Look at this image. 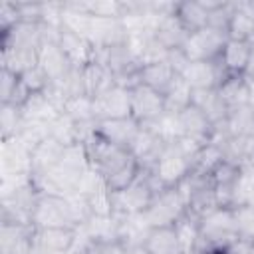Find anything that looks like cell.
Here are the masks:
<instances>
[{"label":"cell","instance_id":"1","mask_svg":"<svg viewBox=\"0 0 254 254\" xmlns=\"http://www.w3.org/2000/svg\"><path fill=\"white\" fill-rule=\"evenodd\" d=\"M145 173L149 175V181L157 192H161L163 189H177L190 173V157L181 149L177 141L167 143L159 161L151 171Z\"/></svg>","mask_w":254,"mask_h":254},{"label":"cell","instance_id":"2","mask_svg":"<svg viewBox=\"0 0 254 254\" xmlns=\"http://www.w3.org/2000/svg\"><path fill=\"white\" fill-rule=\"evenodd\" d=\"M236 242H238V234H236L232 208H216L198 220V244L194 250L232 246Z\"/></svg>","mask_w":254,"mask_h":254},{"label":"cell","instance_id":"3","mask_svg":"<svg viewBox=\"0 0 254 254\" xmlns=\"http://www.w3.org/2000/svg\"><path fill=\"white\" fill-rule=\"evenodd\" d=\"M85 153H87V161H89V169L95 171L101 179L113 175L115 171H119L121 167H125L133 155L129 149L113 145L109 141H105L103 137H99L97 133H93L85 143Z\"/></svg>","mask_w":254,"mask_h":254},{"label":"cell","instance_id":"4","mask_svg":"<svg viewBox=\"0 0 254 254\" xmlns=\"http://www.w3.org/2000/svg\"><path fill=\"white\" fill-rule=\"evenodd\" d=\"M157 190L149 181V175L143 171L141 177L127 187L121 192L111 194V206H113V214L117 218H133V216H141L147 212V208L151 206L153 198H155Z\"/></svg>","mask_w":254,"mask_h":254},{"label":"cell","instance_id":"5","mask_svg":"<svg viewBox=\"0 0 254 254\" xmlns=\"http://www.w3.org/2000/svg\"><path fill=\"white\" fill-rule=\"evenodd\" d=\"M185 210H187V206H185V200H183L179 189H163L161 192L155 194L147 212L141 214V220L147 228L169 226V224H175L185 214Z\"/></svg>","mask_w":254,"mask_h":254},{"label":"cell","instance_id":"6","mask_svg":"<svg viewBox=\"0 0 254 254\" xmlns=\"http://www.w3.org/2000/svg\"><path fill=\"white\" fill-rule=\"evenodd\" d=\"M226 40L228 38L224 32H218L206 26L202 30L190 32L181 50L189 62H212V60H218Z\"/></svg>","mask_w":254,"mask_h":254},{"label":"cell","instance_id":"7","mask_svg":"<svg viewBox=\"0 0 254 254\" xmlns=\"http://www.w3.org/2000/svg\"><path fill=\"white\" fill-rule=\"evenodd\" d=\"M38 67L48 75L52 85L64 83L73 73V69H77V67L71 65V62L67 60V56L64 54V50L60 48V44L56 40H44L40 44Z\"/></svg>","mask_w":254,"mask_h":254},{"label":"cell","instance_id":"8","mask_svg":"<svg viewBox=\"0 0 254 254\" xmlns=\"http://www.w3.org/2000/svg\"><path fill=\"white\" fill-rule=\"evenodd\" d=\"M167 113L165 95L157 93L155 89L139 83L131 89V117L139 121L143 127L155 123L159 117Z\"/></svg>","mask_w":254,"mask_h":254},{"label":"cell","instance_id":"9","mask_svg":"<svg viewBox=\"0 0 254 254\" xmlns=\"http://www.w3.org/2000/svg\"><path fill=\"white\" fill-rule=\"evenodd\" d=\"M93 111L97 121L131 117V89L113 83L109 89H105L93 99Z\"/></svg>","mask_w":254,"mask_h":254},{"label":"cell","instance_id":"10","mask_svg":"<svg viewBox=\"0 0 254 254\" xmlns=\"http://www.w3.org/2000/svg\"><path fill=\"white\" fill-rule=\"evenodd\" d=\"M79 238L77 228H34L32 244L42 254H69Z\"/></svg>","mask_w":254,"mask_h":254},{"label":"cell","instance_id":"11","mask_svg":"<svg viewBox=\"0 0 254 254\" xmlns=\"http://www.w3.org/2000/svg\"><path fill=\"white\" fill-rule=\"evenodd\" d=\"M60 48L64 50V54L67 56V60L71 62L73 67L81 69L83 65H87L89 62H93V52L95 46L91 44V40L67 26H64L60 22V30H58V40Z\"/></svg>","mask_w":254,"mask_h":254},{"label":"cell","instance_id":"12","mask_svg":"<svg viewBox=\"0 0 254 254\" xmlns=\"http://www.w3.org/2000/svg\"><path fill=\"white\" fill-rule=\"evenodd\" d=\"M143 125L133 117H117V119H101L95 123V133L105 141L131 149L133 141L141 133Z\"/></svg>","mask_w":254,"mask_h":254},{"label":"cell","instance_id":"13","mask_svg":"<svg viewBox=\"0 0 254 254\" xmlns=\"http://www.w3.org/2000/svg\"><path fill=\"white\" fill-rule=\"evenodd\" d=\"M179 117V125L183 131V137L198 143V145H208L214 137V125L210 123V119L196 107V105H187L185 109H181L177 113Z\"/></svg>","mask_w":254,"mask_h":254},{"label":"cell","instance_id":"14","mask_svg":"<svg viewBox=\"0 0 254 254\" xmlns=\"http://www.w3.org/2000/svg\"><path fill=\"white\" fill-rule=\"evenodd\" d=\"M141 250L145 254H187L179 240L175 224L151 226L141 240Z\"/></svg>","mask_w":254,"mask_h":254},{"label":"cell","instance_id":"15","mask_svg":"<svg viewBox=\"0 0 254 254\" xmlns=\"http://www.w3.org/2000/svg\"><path fill=\"white\" fill-rule=\"evenodd\" d=\"M181 75L192 89H216L226 73L222 71L218 60H212V62H187Z\"/></svg>","mask_w":254,"mask_h":254},{"label":"cell","instance_id":"16","mask_svg":"<svg viewBox=\"0 0 254 254\" xmlns=\"http://www.w3.org/2000/svg\"><path fill=\"white\" fill-rule=\"evenodd\" d=\"M64 149H65V145L60 143L58 139H54L52 135H48L40 143H36V147L32 149V169H30L32 179H40L46 173H50L60 163Z\"/></svg>","mask_w":254,"mask_h":254},{"label":"cell","instance_id":"17","mask_svg":"<svg viewBox=\"0 0 254 254\" xmlns=\"http://www.w3.org/2000/svg\"><path fill=\"white\" fill-rule=\"evenodd\" d=\"M177 75H179V71L167 60L145 62V64H141V69H139V81L143 85L155 89L161 95H165L169 91V87Z\"/></svg>","mask_w":254,"mask_h":254},{"label":"cell","instance_id":"18","mask_svg":"<svg viewBox=\"0 0 254 254\" xmlns=\"http://www.w3.org/2000/svg\"><path fill=\"white\" fill-rule=\"evenodd\" d=\"M238 173H240V165L226 161V159L212 171L210 183H212V189H214L220 208H232V190H234Z\"/></svg>","mask_w":254,"mask_h":254},{"label":"cell","instance_id":"19","mask_svg":"<svg viewBox=\"0 0 254 254\" xmlns=\"http://www.w3.org/2000/svg\"><path fill=\"white\" fill-rule=\"evenodd\" d=\"M252 44L246 40H226L218 56V64L226 75H242L248 64Z\"/></svg>","mask_w":254,"mask_h":254},{"label":"cell","instance_id":"20","mask_svg":"<svg viewBox=\"0 0 254 254\" xmlns=\"http://www.w3.org/2000/svg\"><path fill=\"white\" fill-rule=\"evenodd\" d=\"M230 40L250 42L254 36V2H232V12L226 28Z\"/></svg>","mask_w":254,"mask_h":254},{"label":"cell","instance_id":"21","mask_svg":"<svg viewBox=\"0 0 254 254\" xmlns=\"http://www.w3.org/2000/svg\"><path fill=\"white\" fill-rule=\"evenodd\" d=\"M192 105H196L216 127H222L228 119V107L216 89H192Z\"/></svg>","mask_w":254,"mask_h":254},{"label":"cell","instance_id":"22","mask_svg":"<svg viewBox=\"0 0 254 254\" xmlns=\"http://www.w3.org/2000/svg\"><path fill=\"white\" fill-rule=\"evenodd\" d=\"M173 16L181 22V26L190 34L208 26V8L204 0H189V2H175Z\"/></svg>","mask_w":254,"mask_h":254},{"label":"cell","instance_id":"23","mask_svg":"<svg viewBox=\"0 0 254 254\" xmlns=\"http://www.w3.org/2000/svg\"><path fill=\"white\" fill-rule=\"evenodd\" d=\"M228 111L248 105V79L244 75H224L216 87Z\"/></svg>","mask_w":254,"mask_h":254},{"label":"cell","instance_id":"24","mask_svg":"<svg viewBox=\"0 0 254 254\" xmlns=\"http://www.w3.org/2000/svg\"><path fill=\"white\" fill-rule=\"evenodd\" d=\"M224 161V155L220 151V147L216 143H208L202 145L196 155L190 161V173L189 175H196V177H208L212 175V171Z\"/></svg>","mask_w":254,"mask_h":254},{"label":"cell","instance_id":"25","mask_svg":"<svg viewBox=\"0 0 254 254\" xmlns=\"http://www.w3.org/2000/svg\"><path fill=\"white\" fill-rule=\"evenodd\" d=\"M254 198V161L240 163V173L232 190V208L250 204Z\"/></svg>","mask_w":254,"mask_h":254},{"label":"cell","instance_id":"26","mask_svg":"<svg viewBox=\"0 0 254 254\" xmlns=\"http://www.w3.org/2000/svg\"><path fill=\"white\" fill-rule=\"evenodd\" d=\"M133 248L121 236H95L87 238L79 254H131Z\"/></svg>","mask_w":254,"mask_h":254},{"label":"cell","instance_id":"27","mask_svg":"<svg viewBox=\"0 0 254 254\" xmlns=\"http://www.w3.org/2000/svg\"><path fill=\"white\" fill-rule=\"evenodd\" d=\"M141 173H143V169H141L139 161L133 157L125 167H121V169L115 171L113 175L105 177V179H103V187H105V190H107L109 194L121 192V190H125L127 187H131V185L141 177Z\"/></svg>","mask_w":254,"mask_h":254},{"label":"cell","instance_id":"28","mask_svg":"<svg viewBox=\"0 0 254 254\" xmlns=\"http://www.w3.org/2000/svg\"><path fill=\"white\" fill-rule=\"evenodd\" d=\"M24 125H26V119H24V113L20 107L16 105H2V111H0V133H2V145L4 143H10L14 139L20 137V133L24 131Z\"/></svg>","mask_w":254,"mask_h":254},{"label":"cell","instance_id":"29","mask_svg":"<svg viewBox=\"0 0 254 254\" xmlns=\"http://www.w3.org/2000/svg\"><path fill=\"white\" fill-rule=\"evenodd\" d=\"M228 135L234 137H252L254 133V109L250 105L228 111V119L222 125Z\"/></svg>","mask_w":254,"mask_h":254},{"label":"cell","instance_id":"30","mask_svg":"<svg viewBox=\"0 0 254 254\" xmlns=\"http://www.w3.org/2000/svg\"><path fill=\"white\" fill-rule=\"evenodd\" d=\"M62 113L67 115L73 123H89V121H97L95 119V111H93V99L87 95H73L67 97L62 103Z\"/></svg>","mask_w":254,"mask_h":254},{"label":"cell","instance_id":"31","mask_svg":"<svg viewBox=\"0 0 254 254\" xmlns=\"http://www.w3.org/2000/svg\"><path fill=\"white\" fill-rule=\"evenodd\" d=\"M192 101V87L183 79V75L179 73L175 77V81L171 83L169 91L165 93V105L167 111L171 113H179L181 109H185L187 105H190Z\"/></svg>","mask_w":254,"mask_h":254},{"label":"cell","instance_id":"32","mask_svg":"<svg viewBox=\"0 0 254 254\" xmlns=\"http://www.w3.org/2000/svg\"><path fill=\"white\" fill-rule=\"evenodd\" d=\"M175 230L179 234V240H181L185 252L192 254L198 244V218L185 210V214L175 222Z\"/></svg>","mask_w":254,"mask_h":254},{"label":"cell","instance_id":"33","mask_svg":"<svg viewBox=\"0 0 254 254\" xmlns=\"http://www.w3.org/2000/svg\"><path fill=\"white\" fill-rule=\"evenodd\" d=\"M234 210V222H236V234L242 242H252L254 238V208L250 204L236 206Z\"/></svg>","mask_w":254,"mask_h":254},{"label":"cell","instance_id":"34","mask_svg":"<svg viewBox=\"0 0 254 254\" xmlns=\"http://www.w3.org/2000/svg\"><path fill=\"white\" fill-rule=\"evenodd\" d=\"M18 22H22L18 2H4L2 8H0V32H6L10 28H14Z\"/></svg>","mask_w":254,"mask_h":254},{"label":"cell","instance_id":"35","mask_svg":"<svg viewBox=\"0 0 254 254\" xmlns=\"http://www.w3.org/2000/svg\"><path fill=\"white\" fill-rule=\"evenodd\" d=\"M252 44V42H250ZM248 81H252L254 79V44H252V48H250V56H248V64H246V69H244V73H242Z\"/></svg>","mask_w":254,"mask_h":254},{"label":"cell","instance_id":"36","mask_svg":"<svg viewBox=\"0 0 254 254\" xmlns=\"http://www.w3.org/2000/svg\"><path fill=\"white\" fill-rule=\"evenodd\" d=\"M248 105L254 109V79L248 81Z\"/></svg>","mask_w":254,"mask_h":254},{"label":"cell","instance_id":"37","mask_svg":"<svg viewBox=\"0 0 254 254\" xmlns=\"http://www.w3.org/2000/svg\"><path fill=\"white\" fill-rule=\"evenodd\" d=\"M250 147H252V159H254V133H252V137H250Z\"/></svg>","mask_w":254,"mask_h":254},{"label":"cell","instance_id":"38","mask_svg":"<svg viewBox=\"0 0 254 254\" xmlns=\"http://www.w3.org/2000/svg\"><path fill=\"white\" fill-rule=\"evenodd\" d=\"M250 252H254V238H252V242H250Z\"/></svg>","mask_w":254,"mask_h":254},{"label":"cell","instance_id":"39","mask_svg":"<svg viewBox=\"0 0 254 254\" xmlns=\"http://www.w3.org/2000/svg\"><path fill=\"white\" fill-rule=\"evenodd\" d=\"M250 42H252V44H254V36H252V40H250Z\"/></svg>","mask_w":254,"mask_h":254},{"label":"cell","instance_id":"40","mask_svg":"<svg viewBox=\"0 0 254 254\" xmlns=\"http://www.w3.org/2000/svg\"><path fill=\"white\" fill-rule=\"evenodd\" d=\"M250 254H254V252H250Z\"/></svg>","mask_w":254,"mask_h":254}]
</instances>
